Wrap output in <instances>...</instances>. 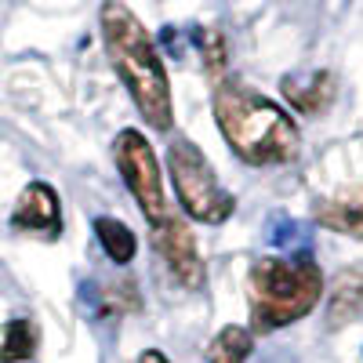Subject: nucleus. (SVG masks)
I'll list each match as a JSON object with an SVG mask.
<instances>
[{"mask_svg":"<svg viewBox=\"0 0 363 363\" xmlns=\"http://www.w3.org/2000/svg\"><path fill=\"white\" fill-rule=\"evenodd\" d=\"M167 174L174 196L182 203V215H189L193 222L203 225H222L236 211L233 193L218 182L211 160L203 157V149L189 138H174L167 145Z\"/></svg>","mask_w":363,"mask_h":363,"instance_id":"nucleus-4","label":"nucleus"},{"mask_svg":"<svg viewBox=\"0 0 363 363\" xmlns=\"http://www.w3.org/2000/svg\"><path fill=\"white\" fill-rule=\"evenodd\" d=\"M313 218L330 229V233H342L352 240H363V186L342 189L335 196H323L313 207Z\"/></svg>","mask_w":363,"mask_h":363,"instance_id":"nucleus-8","label":"nucleus"},{"mask_svg":"<svg viewBox=\"0 0 363 363\" xmlns=\"http://www.w3.org/2000/svg\"><path fill=\"white\" fill-rule=\"evenodd\" d=\"M102 44L106 55L131 91V99L142 113V120L153 131H171L174 128V102H171V80L164 69V58L149 37V29L131 15L124 0H106L102 4Z\"/></svg>","mask_w":363,"mask_h":363,"instance_id":"nucleus-2","label":"nucleus"},{"mask_svg":"<svg viewBox=\"0 0 363 363\" xmlns=\"http://www.w3.org/2000/svg\"><path fill=\"white\" fill-rule=\"evenodd\" d=\"M255 352V335L247 327H222L207 345V363H247Z\"/></svg>","mask_w":363,"mask_h":363,"instance_id":"nucleus-11","label":"nucleus"},{"mask_svg":"<svg viewBox=\"0 0 363 363\" xmlns=\"http://www.w3.org/2000/svg\"><path fill=\"white\" fill-rule=\"evenodd\" d=\"M95 236H99V244H102V251H106L109 262H116V265L135 262L138 240H135V233L120 218H95Z\"/></svg>","mask_w":363,"mask_h":363,"instance_id":"nucleus-12","label":"nucleus"},{"mask_svg":"<svg viewBox=\"0 0 363 363\" xmlns=\"http://www.w3.org/2000/svg\"><path fill=\"white\" fill-rule=\"evenodd\" d=\"M99 291V309L95 316H120V313H135L142 309L138 291L131 284H120V287H95Z\"/></svg>","mask_w":363,"mask_h":363,"instance_id":"nucleus-14","label":"nucleus"},{"mask_svg":"<svg viewBox=\"0 0 363 363\" xmlns=\"http://www.w3.org/2000/svg\"><path fill=\"white\" fill-rule=\"evenodd\" d=\"M40 335L29 320H11L4 327V342H0V363H22L37 352Z\"/></svg>","mask_w":363,"mask_h":363,"instance_id":"nucleus-13","label":"nucleus"},{"mask_svg":"<svg viewBox=\"0 0 363 363\" xmlns=\"http://www.w3.org/2000/svg\"><path fill=\"white\" fill-rule=\"evenodd\" d=\"M280 91L301 116H320V113L330 109V102H335V95H338V77L330 69H316L306 80L301 77H284Z\"/></svg>","mask_w":363,"mask_h":363,"instance_id":"nucleus-9","label":"nucleus"},{"mask_svg":"<svg viewBox=\"0 0 363 363\" xmlns=\"http://www.w3.org/2000/svg\"><path fill=\"white\" fill-rule=\"evenodd\" d=\"M138 363H171V359H167L160 349H145V352L138 356Z\"/></svg>","mask_w":363,"mask_h":363,"instance_id":"nucleus-17","label":"nucleus"},{"mask_svg":"<svg viewBox=\"0 0 363 363\" xmlns=\"http://www.w3.org/2000/svg\"><path fill=\"white\" fill-rule=\"evenodd\" d=\"M291 236H298V225L291 218H272V225H269L272 244H291Z\"/></svg>","mask_w":363,"mask_h":363,"instance_id":"nucleus-16","label":"nucleus"},{"mask_svg":"<svg viewBox=\"0 0 363 363\" xmlns=\"http://www.w3.org/2000/svg\"><path fill=\"white\" fill-rule=\"evenodd\" d=\"M113 164L124 178L128 193L135 196V203L142 207V215L149 218V225H160L171 207H167V193H164V171L157 160V149L142 131L124 128L113 138Z\"/></svg>","mask_w":363,"mask_h":363,"instance_id":"nucleus-5","label":"nucleus"},{"mask_svg":"<svg viewBox=\"0 0 363 363\" xmlns=\"http://www.w3.org/2000/svg\"><path fill=\"white\" fill-rule=\"evenodd\" d=\"M363 313V265H349L342 269L335 284H330V298H327V327L342 330L352 320H359Z\"/></svg>","mask_w":363,"mask_h":363,"instance_id":"nucleus-10","label":"nucleus"},{"mask_svg":"<svg viewBox=\"0 0 363 363\" xmlns=\"http://www.w3.org/2000/svg\"><path fill=\"white\" fill-rule=\"evenodd\" d=\"M153 251L164 258V265L178 287H186V291L203 287V258L196 247V236L186 225V218H178L174 211L160 225H153Z\"/></svg>","mask_w":363,"mask_h":363,"instance_id":"nucleus-6","label":"nucleus"},{"mask_svg":"<svg viewBox=\"0 0 363 363\" xmlns=\"http://www.w3.org/2000/svg\"><path fill=\"white\" fill-rule=\"evenodd\" d=\"M193 40H196V48H200V55H203V66H207V73L218 80V73L225 69V37L218 33V29H193Z\"/></svg>","mask_w":363,"mask_h":363,"instance_id":"nucleus-15","label":"nucleus"},{"mask_svg":"<svg viewBox=\"0 0 363 363\" xmlns=\"http://www.w3.org/2000/svg\"><path fill=\"white\" fill-rule=\"evenodd\" d=\"M323 298V269L309 255H265L251 265L247 277V306H251V335H272L280 327L306 320Z\"/></svg>","mask_w":363,"mask_h":363,"instance_id":"nucleus-3","label":"nucleus"},{"mask_svg":"<svg viewBox=\"0 0 363 363\" xmlns=\"http://www.w3.org/2000/svg\"><path fill=\"white\" fill-rule=\"evenodd\" d=\"M215 124L225 145L251 167L294 164L301 153V131L291 113L244 80L215 84Z\"/></svg>","mask_w":363,"mask_h":363,"instance_id":"nucleus-1","label":"nucleus"},{"mask_svg":"<svg viewBox=\"0 0 363 363\" xmlns=\"http://www.w3.org/2000/svg\"><path fill=\"white\" fill-rule=\"evenodd\" d=\"M11 229L37 233V236H48V240H55L62 233V203H58V193L48 182H29L18 193V203L11 211Z\"/></svg>","mask_w":363,"mask_h":363,"instance_id":"nucleus-7","label":"nucleus"}]
</instances>
